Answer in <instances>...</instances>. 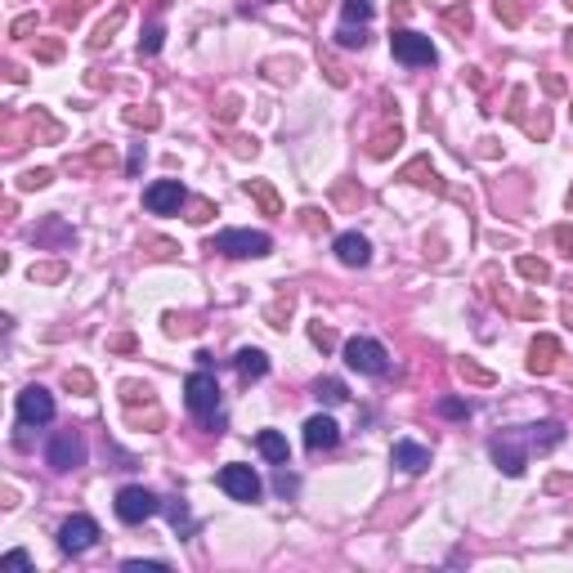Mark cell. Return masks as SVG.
I'll return each instance as SVG.
<instances>
[{"label":"cell","instance_id":"4dcf8cb0","mask_svg":"<svg viewBox=\"0 0 573 573\" xmlns=\"http://www.w3.org/2000/svg\"><path fill=\"white\" fill-rule=\"evenodd\" d=\"M439 412H444V417H470V404H461V399H444Z\"/></svg>","mask_w":573,"mask_h":573},{"label":"cell","instance_id":"8fae6325","mask_svg":"<svg viewBox=\"0 0 573 573\" xmlns=\"http://www.w3.org/2000/svg\"><path fill=\"white\" fill-rule=\"evenodd\" d=\"M304 444H309L314 453H323V448H336V444H340V425L318 412V417L304 421Z\"/></svg>","mask_w":573,"mask_h":573},{"label":"cell","instance_id":"74e56055","mask_svg":"<svg viewBox=\"0 0 573 573\" xmlns=\"http://www.w3.org/2000/svg\"><path fill=\"white\" fill-rule=\"evenodd\" d=\"M555 242H560V247H565V255L573 260V228H555Z\"/></svg>","mask_w":573,"mask_h":573},{"label":"cell","instance_id":"83f0119b","mask_svg":"<svg viewBox=\"0 0 573 573\" xmlns=\"http://www.w3.org/2000/svg\"><path fill=\"white\" fill-rule=\"evenodd\" d=\"M126 569L130 573H166L170 565H166V560H126Z\"/></svg>","mask_w":573,"mask_h":573},{"label":"cell","instance_id":"2e32d148","mask_svg":"<svg viewBox=\"0 0 573 573\" xmlns=\"http://www.w3.org/2000/svg\"><path fill=\"white\" fill-rule=\"evenodd\" d=\"M555 354H560L555 336H538V340H533V349H529V372H551L555 368Z\"/></svg>","mask_w":573,"mask_h":573},{"label":"cell","instance_id":"5bb4252c","mask_svg":"<svg viewBox=\"0 0 573 573\" xmlns=\"http://www.w3.org/2000/svg\"><path fill=\"white\" fill-rule=\"evenodd\" d=\"M389 461H394V466H404L408 475H421L425 466H430V448L412 444V439H399V444H394V453H389Z\"/></svg>","mask_w":573,"mask_h":573},{"label":"cell","instance_id":"4fadbf2b","mask_svg":"<svg viewBox=\"0 0 573 573\" xmlns=\"http://www.w3.org/2000/svg\"><path fill=\"white\" fill-rule=\"evenodd\" d=\"M336 255H340V264H349V269H363V264L372 260V247H368L363 233H340L336 238Z\"/></svg>","mask_w":573,"mask_h":573},{"label":"cell","instance_id":"d6986e66","mask_svg":"<svg viewBox=\"0 0 573 573\" xmlns=\"http://www.w3.org/2000/svg\"><path fill=\"white\" fill-rule=\"evenodd\" d=\"M314 394H318V399H327V404H345V385H340V381H332V376L314 385Z\"/></svg>","mask_w":573,"mask_h":573},{"label":"cell","instance_id":"e575fe53","mask_svg":"<svg viewBox=\"0 0 573 573\" xmlns=\"http://www.w3.org/2000/svg\"><path fill=\"white\" fill-rule=\"evenodd\" d=\"M67 389H94V381H90V372H67Z\"/></svg>","mask_w":573,"mask_h":573},{"label":"cell","instance_id":"5b68a950","mask_svg":"<svg viewBox=\"0 0 573 573\" xmlns=\"http://www.w3.org/2000/svg\"><path fill=\"white\" fill-rule=\"evenodd\" d=\"M389 50H394L399 63H408V67H430L434 63V45H430V36H421V32H394L389 36Z\"/></svg>","mask_w":573,"mask_h":573},{"label":"cell","instance_id":"277c9868","mask_svg":"<svg viewBox=\"0 0 573 573\" xmlns=\"http://www.w3.org/2000/svg\"><path fill=\"white\" fill-rule=\"evenodd\" d=\"M269 233H251V228H224V233H215L211 251L219 255H269Z\"/></svg>","mask_w":573,"mask_h":573},{"label":"cell","instance_id":"f1b7e54d","mask_svg":"<svg viewBox=\"0 0 573 573\" xmlns=\"http://www.w3.org/2000/svg\"><path fill=\"white\" fill-rule=\"evenodd\" d=\"M389 143H399V126H394V130H385V135H376L368 153H372V157H385V153H389Z\"/></svg>","mask_w":573,"mask_h":573},{"label":"cell","instance_id":"603a6c76","mask_svg":"<svg viewBox=\"0 0 573 573\" xmlns=\"http://www.w3.org/2000/svg\"><path fill=\"white\" fill-rule=\"evenodd\" d=\"M404 179H412V184H430V179H434V170H430V162L421 157V162H412V166L404 170Z\"/></svg>","mask_w":573,"mask_h":573},{"label":"cell","instance_id":"4316f807","mask_svg":"<svg viewBox=\"0 0 573 573\" xmlns=\"http://www.w3.org/2000/svg\"><path fill=\"white\" fill-rule=\"evenodd\" d=\"M157 50H162V27L153 22V27L139 36V54H157Z\"/></svg>","mask_w":573,"mask_h":573},{"label":"cell","instance_id":"ffe728a7","mask_svg":"<svg viewBox=\"0 0 573 573\" xmlns=\"http://www.w3.org/2000/svg\"><path fill=\"white\" fill-rule=\"evenodd\" d=\"M372 18V0H345V22L354 27V22H368Z\"/></svg>","mask_w":573,"mask_h":573},{"label":"cell","instance_id":"ab89813d","mask_svg":"<svg viewBox=\"0 0 573 573\" xmlns=\"http://www.w3.org/2000/svg\"><path fill=\"white\" fill-rule=\"evenodd\" d=\"M58 50H63V45H58V41H45V45H41V50H36V54H41V58H58Z\"/></svg>","mask_w":573,"mask_h":573},{"label":"cell","instance_id":"7c38bea8","mask_svg":"<svg viewBox=\"0 0 573 573\" xmlns=\"http://www.w3.org/2000/svg\"><path fill=\"white\" fill-rule=\"evenodd\" d=\"M493 461L497 466H502L510 479H515V475H524V444L515 434H502V439H493Z\"/></svg>","mask_w":573,"mask_h":573},{"label":"cell","instance_id":"f35d334b","mask_svg":"<svg viewBox=\"0 0 573 573\" xmlns=\"http://www.w3.org/2000/svg\"><path fill=\"white\" fill-rule=\"evenodd\" d=\"M278 493H283V497H287V493H296V479H291V475H287V470H283V475H278Z\"/></svg>","mask_w":573,"mask_h":573},{"label":"cell","instance_id":"ba28073f","mask_svg":"<svg viewBox=\"0 0 573 573\" xmlns=\"http://www.w3.org/2000/svg\"><path fill=\"white\" fill-rule=\"evenodd\" d=\"M18 421L22 425H45V421H54V399H50V389H41V385H27L18 394Z\"/></svg>","mask_w":573,"mask_h":573},{"label":"cell","instance_id":"8d00e7d4","mask_svg":"<svg viewBox=\"0 0 573 573\" xmlns=\"http://www.w3.org/2000/svg\"><path fill=\"white\" fill-rule=\"evenodd\" d=\"M193 224H206V219H211V202H193Z\"/></svg>","mask_w":573,"mask_h":573},{"label":"cell","instance_id":"d6a6232c","mask_svg":"<svg viewBox=\"0 0 573 573\" xmlns=\"http://www.w3.org/2000/svg\"><path fill=\"white\" fill-rule=\"evenodd\" d=\"M497 18H506V22H520L524 14H520V5H515V0H497Z\"/></svg>","mask_w":573,"mask_h":573},{"label":"cell","instance_id":"52a82bcc","mask_svg":"<svg viewBox=\"0 0 573 573\" xmlns=\"http://www.w3.org/2000/svg\"><path fill=\"white\" fill-rule=\"evenodd\" d=\"M99 542V524H94L90 515H72L63 529H58V546H63L67 555H81V551H90V546Z\"/></svg>","mask_w":573,"mask_h":573},{"label":"cell","instance_id":"30bf717a","mask_svg":"<svg viewBox=\"0 0 573 573\" xmlns=\"http://www.w3.org/2000/svg\"><path fill=\"white\" fill-rule=\"evenodd\" d=\"M50 466L54 470H77V466H85V444L72 430H63V434H54V444H50Z\"/></svg>","mask_w":573,"mask_h":573},{"label":"cell","instance_id":"9a60e30c","mask_svg":"<svg viewBox=\"0 0 573 573\" xmlns=\"http://www.w3.org/2000/svg\"><path fill=\"white\" fill-rule=\"evenodd\" d=\"M233 368H238L242 381H260V376L269 372V359H264V349H238Z\"/></svg>","mask_w":573,"mask_h":573},{"label":"cell","instance_id":"d4e9b609","mask_svg":"<svg viewBox=\"0 0 573 573\" xmlns=\"http://www.w3.org/2000/svg\"><path fill=\"white\" fill-rule=\"evenodd\" d=\"M309 340L318 349H332L336 345V332H332V327H323V323H309Z\"/></svg>","mask_w":573,"mask_h":573},{"label":"cell","instance_id":"ac0fdd59","mask_svg":"<svg viewBox=\"0 0 573 573\" xmlns=\"http://www.w3.org/2000/svg\"><path fill=\"white\" fill-rule=\"evenodd\" d=\"M247 193L264 206V215H283V202H278V193L264 184V179H247Z\"/></svg>","mask_w":573,"mask_h":573},{"label":"cell","instance_id":"1f68e13d","mask_svg":"<svg viewBox=\"0 0 573 573\" xmlns=\"http://www.w3.org/2000/svg\"><path fill=\"white\" fill-rule=\"evenodd\" d=\"M50 170H27V175H22V188H45V184H50Z\"/></svg>","mask_w":573,"mask_h":573},{"label":"cell","instance_id":"44dd1931","mask_svg":"<svg viewBox=\"0 0 573 573\" xmlns=\"http://www.w3.org/2000/svg\"><path fill=\"white\" fill-rule=\"evenodd\" d=\"M520 273L533 278V283H546V278H551V269H546L542 260H533V255H520Z\"/></svg>","mask_w":573,"mask_h":573},{"label":"cell","instance_id":"9c48e42d","mask_svg":"<svg viewBox=\"0 0 573 573\" xmlns=\"http://www.w3.org/2000/svg\"><path fill=\"white\" fill-rule=\"evenodd\" d=\"M184 184L179 179H157V184H148L143 188V206H148L153 215H170V211H179L184 206Z\"/></svg>","mask_w":573,"mask_h":573},{"label":"cell","instance_id":"484cf974","mask_svg":"<svg viewBox=\"0 0 573 573\" xmlns=\"http://www.w3.org/2000/svg\"><path fill=\"white\" fill-rule=\"evenodd\" d=\"M63 264H32V283H58Z\"/></svg>","mask_w":573,"mask_h":573},{"label":"cell","instance_id":"7a4b0ae2","mask_svg":"<svg viewBox=\"0 0 573 573\" xmlns=\"http://www.w3.org/2000/svg\"><path fill=\"white\" fill-rule=\"evenodd\" d=\"M345 363L354 372L363 376H385L389 372V354H385V345L381 340H372V336H354V340H345Z\"/></svg>","mask_w":573,"mask_h":573},{"label":"cell","instance_id":"836d02e7","mask_svg":"<svg viewBox=\"0 0 573 573\" xmlns=\"http://www.w3.org/2000/svg\"><path fill=\"white\" fill-rule=\"evenodd\" d=\"M126 121H130V126H157V112H153V108H148V112L130 108V112H126Z\"/></svg>","mask_w":573,"mask_h":573},{"label":"cell","instance_id":"60d3db41","mask_svg":"<svg viewBox=\"0 0 573 573\" xmlns=\"http://www.w3.org/2000/svg\"><path fill=\"white\" fill-rule=\"evenodd\" d=\"M569 206H573V188H569Z\"/></svg>","mask_w":573,"mask_h":573},{"label":"cell","instance_id":"f546056e","mask_svg":"<svg viewBox=\"0 0 573 573\" xmlns=\"http://www.w3.org/2000/svg\"><path fill=\"white\" fill-rule=\"evenodd\" d=\"M336 41H340V45H345V50H359V45H363V41H368V36H363V32H354V27H349V22H345V27H340V32H336Z\"/></svg>","mask_w":573,"mask_h":573},{"label":"cell","instance_id":"3957f363","mask_svg":"<svg viewBox=\"0 0 573 573\" xmlns=\"http://www.w3.org/2000/svg\"><path fill=\"white\" fill-rule=\"evenodd\" d=\"M157 510H162V497L148 493L143 484H126V489L117 493V520L121 524H143V520H153Z\"/></svg>","mask_w":573,"mask_h":573},{"label":"cell","instance_id":"cb8c5ba5","mask_svg":"<svg viewBox=\"0 0 573 573\" xmlns=\"http://www.w3.org/2000/svg\"><path fill=\"white\" fill-rule=\"evenodd\" d=\"M457 372H461V376H466V381H475V385H493V372H484V368H475V363H466V359H461V363H457Z\"/></svg>","mask_w":573,"mask_h":573},{"label":"cell","instance_id":"8992f818","mask_svg":"<svg viewBox=\"0 0 573 573\" xmlns=\"http://www.w3.org/2000/svg\"><path fill=\"white\" fill-rule=\"evenodd\" d=\"M215 479H219V489H224L228 497H238V502H255V497H260V475H255L251 466H242V461L224 466Z\"/></svg>","mask_w":573,"mask_h":573},{"label":"cell","instance_id":"d590c367","mask_svg":"<svg viewBox=\"0 0 573 573\" xmlns=\"http://www.w3.org/2000/svg\"><path fill=\"white\" fill-rule=\"evenodd\" d=\"M5 565H9V569H32V555H27V551H9Z\"/></svg>","mask_w":573,"mask_h":573},{"label":"cell","instance_id":"7402d4cb","mask_svg":"<svg viewBox=\"0 0 573 573\" xmlns=\"http://www.w3.org/2000/svg\"><path fill=\"white\" fill-rule=\"evenodd\" d=\"M166 515H170V524H175L179 533H193V520H188V506H184V502H170Z\"/></svg>","mask_w":573,"mask_h":573},{"label":"cell","instance_id":"6da1fadb","mask_svg":"<svg viewBox=\"0 0 573 573\" xmlns=\"http://www.w3.org/2000/svg\"><path fill=\"white\" fill-rule=\"evenodd\" d=\"M184 399H188V412H193V417L219 425V385H215L211 372H193L188 381H184Z\"/></svg>","mask_w":573,"mask_h":573},{"label":"cell","instance_id":"e0dca14e","mask_svg":"<svg viewBox=\"0 0 573 573\" xmlns=\"http://www.w3.org/2000/svg\"><path fill=\"white\" fill-rule=\"evenodd\" d=\"M255 448H260L273 466H287V439L278 434V430H260V434H255Z\"/></svg>","mask_w":573,"mask_h":573}]
</instances>
